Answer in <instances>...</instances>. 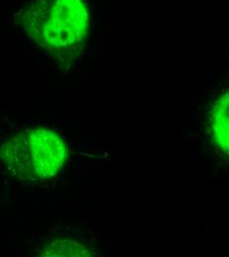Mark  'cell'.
I'll return each mask as SVG.
<instances>
[{
  "instance_id": "1",
  "label": "cell",
  "mask_w": 229,
  "mask_h": 257,
  "mask_svg": "<svg viewBox=\"0 0 229 257\" xmlns=\"http://www.w3.org/2000/svg\"><path fill=\"white\" fill-rule=\"evenodd\" d=\"M22 20L34 40L57 55L75 53L87 39L89 17L82 0H36Z\"/></svg>"
},
{
  "instance_id": "2",
  "label": "cell",
  "mask_w": 229,
  "mask_h": 257,
  "mask_svg": "<svg viewBox=\"0 0 229 257\" xmlns=\"http://www.w3.org/2000/svg\"><path fill=\"white\" fill-rule=\"evenodd\" d=\"M27 146L32 175L50 179L64 167L67 156L66 143L55 132L31 130L27 134Z\"/></svg>"
},
{
  "instance_id": "3",
  "label": "cell",
  "mask_w": 229,
  "mask_h": 257,
  "mask_svg": "<svg viewBox=\"0 0 229 257\" xmlns=\"http://www.w3.org/2000/svg\"><path fill=\"white\" fill-rule=\"evenodd\" d=\"M209 133L216 150L228 158V89H223L214 101L208 117Z\"/></svg>"
},
{
  "instance_id": "4",
  "label": "cell",
  "mask_w": 229,
  "mask_h": 257,
  "mask_svg": "<svg viewBox=\"0 0 229 257\" xmlns=\"http://www.w3.org/2000/svg\"><path fill=\"white\" fill-rule=\"evenodd\" d=\"M45 255L50 256H89L90 253L80 244L67 240L56 241L48 248Z\"/></svg>"
}]
</instances>
